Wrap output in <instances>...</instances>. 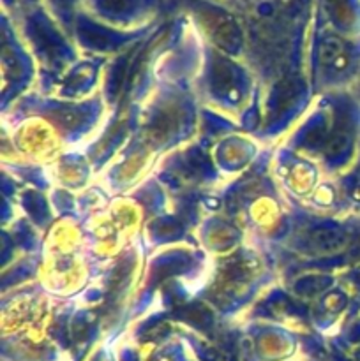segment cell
<instances>
[{
	"instance_id": "1",
	"label": "cell",
	"mask_w": 360,
	"mask_h": 361,
	"mask_svg": "<svg viewBox=\"0 0 360 361\" xmlns=\"http://www.w3.org/2000/svg\"><path fill=\"white\" fill-rule=\"evenodd\" d=\"M318 55H320V62L323 63V66H334L335 60L341 59L342 55H346V48L344 44H342L341 39L328 37L320 44Z\"/></svg>"
},
{
	"instance_id": "2",
	"label": "cell",
	"mask_w": 360,
	"mask_h": 361,
	"mask_svg": "<svg viewBox=\"0 0 360 361\" xmlns=\"http://www.w3.org/2000/svg\"><path fill=\"white\" fill-rule=\"evenodd\" d=\"M104 6L113 11H120L127 6V0H104Z\"/></svg>"
},
{
	"instance_id": "3",
	"label": "cell",
	"mask_w": 360,
	"mask_h": 361,
	"mask_svg": "<svg viewBox=\"0 0 360 361\" xmlns=\"http://www.w3.org/2000/svg\"><path fill=\"white\" fill-rule=\"evenodd\" d=\"M352 196H353V200L360 201V185H359V187H355V189H353Z\"/></svg>"
}]
</instances>
